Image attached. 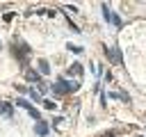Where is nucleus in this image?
Listing matches in <instances>:
<instances>
[{"label":"nucleus","instance_id":"nucleus-2","mask_svg":"<svg viewBox=\"0 0 146 137\" xmlns=\"http://www.w3.org/2000/svg\"><path fill=\"white\" fill-rule=\"evenodd\" d=\"M14 57L25 66L27 59H30V46H27L25 41H14Z\"/></svg>","mask_w":146,"mask_h":137},{"label":"nucleus","instance_id":"nucleus-9","mask_svg":"<svg viewBox=\"0 0 146 137\" xmlns=\"http://www.w3.org/2000/svg\"><path fill=\"white\" fill-rule=\"evenodd\" d=\"M36 64H39V68H41V73H43V75H46V73H50V64H48V59H39Z\"/></svg>","mask_w":146,"mask_h":137},{"label":"nucleus","instance_id":"nucleus-12","mask_svg":"<svg viewBox=\"0 0 146 137\" xmlns=\"http://www.w3.org/2000/svg\"><path fill=\"white\" fill-rule=\"evenodd\" d=\"M66 48L73 50V53H82V48H80V46H73V43H66Z\"/></svg>","mask_w":146,"mask_h":137},{"label":"nucleus","instance_id":"nucleus-5","mask_svg":"<svg viewBox=\"0 0 146 137\" xmlns=\"http://www.w3.org/2000/svg\"><path fill=\"white\" fill-rule=\"evenodd\" d=\"M105 55H107V59L112 62V64H123V57H121V53H119V48H105Z\"/></svg>","mask_w":146,"mask_h":137},{"label":"nucleus","instance_id":"nucleus-6","mask_svg":"<svg viewBox=\"0 0 146 137\" xmlns=\"http://www.w3.org/2000/svg\"><path fill=\"white\" fill-rule=\"evenodd\" d=\"M34 132H36L39 137H46V135H48V123H43V121H36V126H34Z\"/></svg>","mask_w":146,"mask_h":137},{"label":"nucleus","instance_id":"nucleus-4","mask_svg":"<svg viewBox=\"0 0 146 137\" xmlns=\"http://www.w3.org/2000/svg\"><path fill=\"white\" fill-rule=\"evenodd\" d=\"M100 7H103V14H105V21H107V23H112L114 27H121V25H123V21H121V18H119L107 5H100Z\"/></svg>","mask_w":146,"mask_h":137},{"label":"nucleus","instance_id":"nucleus-7","mask_svg":"<svg viewBox=\"0 0 146 137\" xmlns=\"http://www.w3.org/2000/svg\"><path fill=\"white\" fill-rule=\"evenodd\" d=\"M25 78H27L30 82H41V75H39V73H34L32 68H25Z\"/></svg>","mask_w":146,"mask_h":137},{"label":"nucleus","instance_id":"nucleus-10","mask_svg":"<svg viewBox=\"0 0 146 137\" xmlns=\"http://www.w3.org/2000/svg\"><path fill=\"white\" fill-rule=\"evenodd\" d=\"M27 94H30V98H32V100H36V103H43V98H41V94H39L36 89H27Z\"/></svg>","mask_w":146,"mask_h":137},{"label":"nucleus","instance_id":"nucleus-1","mask_svg":"<svg viewBox=\"0 0 146 137\" xmlns=\"http://www.w3.org/2000/svg\"><path fill=\"white\" fill-rule=\"evenodd\" d=\"M78 87H80L78 82H68L66 78H57V80H55V84H52L50 89H52V94H55V96H62V94H71V91H75Z\"/></svg>","mask_w":146,"mask_h":137},{"label":"nucleus","instance_id":"nucleus-11","mask_svg":"<svg viewBox=\"0 0 146 137\" xmlns=\"http://www.w3.org/2000/svg\"><path fill=\"white\" fill-rule=\"evenodd\" d=\"M41 105H43V107H48V110H55V107H57V105H55L52 100H48V98H43V103H41Z\"/></svg>","mask_w":146,"mask_h":137},{"label":"nucleus","instance_id":"nucleus-3","mask_svg":"<svg viewBox=\"0 0 146 137\" xmlns=\"http://www.w3.org/2000/svg\"><path fill=\"white\" fill-rule=\"evenodd\" d=\"M16 107H23V110H25V112H27V114L34 119V121H41V114H39V110H36V107H34L30 100H25V98H18V100H16Z\"/></svg>","mask_w":146,"mask_h":137},{"label":"nucleus","instance_id":"nucleus-8","mask_svg":"<svg viewBox=\"0 0 146 137\" xmlns=\"http://www.w3.org/2000/svg\"><path fill=\"white\" fill-rule=\"evenodd\" d=\"M66 75H82V66H80V64H73V66H68Z\"/></svg>","mask_w":146,"mask_h":137}]
</instances>
